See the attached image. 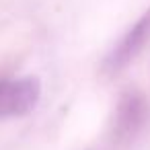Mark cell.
I'll use <instances>...</instances> for the list:
<instances>
[{
  "mask_svg": "<svg viewBox=\"0 0 150 150\" xmlns=\"http://www.w3.org/2000/svg\"><path fill=\"white\" fill-rule=\"evenodd\" d=\"M150 119V101L138 86H127L119 97L111 113L109 136L117 146L132 144Z\"/></svg>",
  "mask_w": 150,
  "mask_h": 150,
  "instance_id": "obj_1",
  "label": "cell"
},
{
  "mask_svg": "<svg viewBox=\"0 0 150 150\" xmlns=\"http://www.w3.org/2000/svg\"><path fill=\"white\" fill-rule=\"evenodd\" d=\"M148 41H150V6L138 17V21L119 37V41L105 56L103 66H101L103 72L107 76L119 74L140 56V52L146 47Z\"/></svg>",
  "mask_w": 150,
  "mask_h": 150,
  "instance_id": "obj_2",
  "label": "cell"
},
{
  "mask_svg": "<svg viewBox=\"0 0 150 150\" xmlns=\"http://www.w3.org/2000/svg\"><path fill=\"white\" fill-rule=\"evenodd\" d=\"M41 99V80L37 76H23L6 80L0 86V119L29 115Z\"/></svg>",
  "mask_w": 150,
  "mask_h": 150,
  "instance_id": "obj_3",
  "label": "cell"
},
{
  "mask_svg": "<svg viewBox=\"0 0 150 150\" xmlns=\"http://www.w3.org/2000/svg\"><path fill=\"white\" fill-rule=\"evenodd\" d=\"M2 82H4V78H0V86H2Z\"/></svg>",
  "mask_w": 150,
  "mask_h": 150,
  "instance_id": "obj_4",
  "label": "cell"
}]
</instances>
